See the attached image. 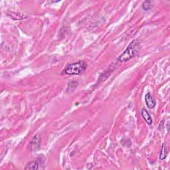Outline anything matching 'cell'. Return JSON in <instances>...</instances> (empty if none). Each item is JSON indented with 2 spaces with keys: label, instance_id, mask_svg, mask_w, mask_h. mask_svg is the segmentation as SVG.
<instances>
[{
  "label": "cell",
  "instance_id": "6da1fadb",
  "mask_svg": "<svg viewBox=\"0 0 170 170\" xmlns=\"http://www.w3.org/2000/svg\"><path fill=\"white\" fill-rule=\"evenodd\" d=\"M140 49V45L138 41L136 40L130 42V44L128 46L126 49L124 51L122 54H121L119 56L118 61L122 62V63L129 61L130 59L134 57L136 55H138Z\"/></svg>",
  "mask_w": 170,
  "mask_h": 170
},
{
  "label": "cell",
  "instance_id": "7a4b0ae2",
  "mask_svg": "<svg viewBox=\"0 0 170 170\" xmlns=\"http://www.w3.org/2000/svg\"><path fill=\"white\" fill-rule=\"evenodd\" d=\"M86 69V63L83 61H81L67 65L64 70V73L69 75H79L84 73Z\"/></svg>",
  "mask_w": 170,
  "mask_h": 170
},
{
  "label": "cell",
  "instance_id": "3957f363",
  "mask_svg": "<svg viewBox=\"0 0 170 170\" xmlns=\"http://www.w3.org/2000/svg\"><path fill=\"white\" fill-rule=\"evenodd\" d=\"M41 143V138L40 135L37 134L33 136L32 141H30L29 145H28V149L32 152H35L38 151L40 148Z\"/></svg>",
  "mask_w": 170,
  "mask_h": 170
},
{
  "label": "cell",
  "instance_id": "277c9868",
  "mask_svg": "<svg viewBox=\"0 0 170 170\" xmlns=\"http://www.w3.org/2000/svg\"><path fill=\"white\" fill-rule=\"evenodd\" d=\"M145 102L147 106H148L149 108L152 109L155 106V101L154 99V98L152 97V96L151 95L150 93H148L145 96Z\"/></svg>",
  "mask_w": 170,
  "mask_h": 170
},
{
  "label": "cell",
  "instance_id": "5b68a950",
  "mask_svg": "<svg viewBox=\"0 0 170 170\" xmlns=\"http://www.w3.org/2000/svg\"><path fill=\"white\" fill-rule=\"evenodd\" d=\"M141 114L143 118L144 119V120H145L147 124H149V125H151L153 122V120H152V117H150L149 114L148 113V112L147 111L146 109H141Z\"/></svg>",
  "mask_w": 170,
  "mask_h": 170
},
{
  "label": "cell",
  "instance_id": "8992f818",
  "mask_svg": "<svg viewBox=\"0 0 170 170\" xmlns=\"http://www.w3.org/2000/svg\"><path fill=\"white\" fill-rule=\"evenodd\" d=\"M39 161L38 160H35L30 161V162L28 163L26 166H25V169L27 170H31V169H37L39 168Z\"/></svg>",
  "mask_w": 170,
  "mask_h": 170
},
{
  "label": "cell",
  "instance_id": "52a82bcc",
  "mask_svg": "<svg viewBox=\"0 0 170 170\" xmlns=\"http://www.w3.org/2000/svg\"><path fill=\"white\" fill-rule=\"evenodd\" d=\"M167 154H168V152H167L166 148V145H165V144H163L162 147H161L160 155V159L161 160H163L164 159H166V158L167 156Z\"/></svg>",
  "mask_w": 170,
  "mask_h": 170
},
{
  "label": "cell",
  "instance_id": "ba28073f",
  "mask_svg": "<svg viewBox=\"0 0 170 170\" xmlns=\"http://www.w3.org/2000/svg\"><path fill=\"white\" fill-rule=\"evenodd\" d=\"M10 17L13 18L14 16L16 17L15 19H22L26 18V15H23L21 13H15V12H11L10 14H8Z\"/></svg>",
  "mask_w": 170,
  "mask_h": 170
},
{
  "label": "cell",
  "instance_id": "9c48e42d",
  "mask_svg": "<svg viewBox=\"0 0 170 170\" xmlns=\"http://www.w3.org/2000/svg\"><path fill=\"white\" fill-rule=\"evenodd\" d=\"M153 7L152 3L151 1H145L143 3L142 7L145 11H148L151 10Z\"/></svg>",
  "mask_w": 170,
  "mask_h": 170
}]
</instances>
